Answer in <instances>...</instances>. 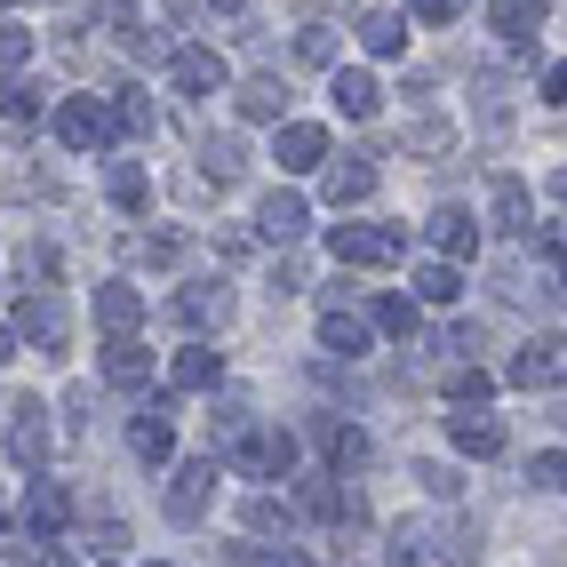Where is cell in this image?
<instances>
[{
  "instance_id": "34",
  "label": "cell",
  "mask_w": 567,
  "mask_h": 567,
  "mask_svg": "<svg viewBox=\"0 0 567 567\" xmlns=\"http://www.w3.org/2000/svg\"><path fill=\"white\" fill-rule=\"evenodd\" d=\"M487 392H496V384H487L480 368H447V400H456V408H480Z\"/></svg>"
},
{
  "instance_id": "4",
  "label": "cell",
  "mask_w": 567,
  "mask_h": 567,
  "mask_svg": "<svg viewBox=\"0 0 567 567\" xmlns=\"http://www.w3.org/2000/svg\"><path fill=\"white\" fill-rule=\"evenodd\" d=\"M56 136L72 144V153H96V144H112V136H121V112H104L96 96H64V112H56Z\"/></svg>"
},
{
  "instance_id": "21",
  "label": "cell",
  "mask_w": 567,
  "mask_h": 567,
  "mask_svg": "<svg viewBox=\"0 0 567 567\" xmlns=\"http://www.w3.org/2000/svg\"><path fill=\"white\" fill-rule=\"evenodd\" d=\"M544 17H551V0H496V9H487V24H496L504 41H527Z\"/></svg>"
},
{
  "instance_id": "40",
  "label": "cell",
  "mask_w": 567,
  "mask_h": 567,
  "mask_svg": "<svg viewBox=\"0 0 567 567\" xmlns=\"http://www.w3.org/2000/svg\"><path fill=\"white\" fill-rule=\"evenodd\" d=\"M408 153H447V121H415L408 128Z\"/></svg>"
},
{
  "instance_id": "22",
  "label": "cell",
  "mask_w": 567,
  "mask_h": 567,
  "mask_svg": "<svg viewBox=\"0 0 567 567\" xmlns=\"http://www.w3.org/2000/svg\"><path fill=\"white\" fill-rule=\"evenodd\" d=\"M496 224L504 233H536V200H527L519 176H496Z\"/></svg>"
},
{
  "instance_id": "33",
  "label": "cell",
  "mask_w": 567,
  "mask_h": 567,
  "mask_svg": "<svg viewBox=\"0 0 567 567\" xmlns=\"http://www.w3.org/2000/svg\"><path fill=\"white\" fill-rule=\"evenodd\" d=\"M248 527H256V536H288L296 512H288L280 496H248Z\"/></svg>"
},
{
  "instance_id": "35",
  "label": "cell",
  "mask_w": 567,
  "mask_h": 567,
  "mask_svg": "<svg viewBox=\"0 0 567 567\" xmlns=\"http://www.w3.org/2000/svg\"><path fill=\"white\" fill-rule=\"evenodd\" d=\"M296 56H305V64H336V24H305V32H296Z\"/></svg>"
},
{
  "instance_id": "32",
  "label": "cell",
  "mask_w": 567,
  "mask_h": 567,
  "mask_svg": "<svg viewBox=\"0 0 567 567\" xmlns=\"http://www.w3.org/2000/svg\"><path fill=\"white\" fill-rule=\"evenodd\" d=\"M375 328L408 344V336H415V296H375Z\"/></svg>"
},
{
  "instance_id": "44",
  "label": "cell",
  "mask_w": 567,
  "mask_h": 567,
  "mask_svg": "<svg viewBox=\"0 0 567 567\" xmlns=\"http://www.w3.org/2000/svg\"><path fill=\"white\" fill-rule=\"evenodd\" d=\"M392 567H424V551H415L408 536H392Z\"/></svg>"
},
{
  "instance_id": "24",
  "label": "cell",
  "mask_w": 567,
  "mask_h": 567,
  "mask_svg": "<svg viewBox=\"0 0 567 567\" xmlns=\"http://www.w3.org/2000/svg\"><path fill=\"white\" fill-rule=\"evenodd\" d=\"M368 193H375V168H368V161H336V168H328V200H336V208H352V200H368Z\"/></svg>"
},
{
  "instance_id": "29",
  "label": "cell",
  "mask_w": 567,
  "mask_h": 567,
  "mask_svg": "<svg viewBox=\"0 0 567 567\" xmlns=\"http://www.w3.org/2000/svg\"><path fill=\"white\" fill-rule=\"evenodd\" d=\"M200 161H208V184H233V176L248 168V153H240V136H208V153H200Z\"/></svg>"
},
{
  "instance_id": "46",
  "label": "cell",
  "mask_w": 567,
  "mask_h": 567,
  "mask_svg": "<svg viewBox=\"0 0 567 567\" xmlns=\"http://www.w3.org/2000/svg\"><path fill=\"white\" fill-rule=\"evenodd\" d=\"M551 200H559V208H567V168H551Z\"/></svg>"
},
{
  "instance_id": "13",
  "label": "cell",
  "mask_w": 567,
  "mask_h": 567,
  "mask_svg": "<svg viewBox=\"0 0 567 567\" xmlns=\"http://www.w3.org/2000/svg\"><path fill=\"white\" fill-rule=\"evenodd\" d=\"M64 519H72V496H64L56 480H32V496H24V527H32V536H41V544H49V536H56Z\"/></svg>"
},
{
  "instance_id": "45",
  "label": "cell",
  "mask_w": 567,
  "mask_h": 567,
  "mask_svg": "<svg viewBox=\"0 0 567 567\" xmlns=\"http://www.w3.org/2000/svg\"><path fill=\"white\" fill-rule=\"evenodd\" d=\"M41 567H81V559H72V551H56V544H49V551H41Z\"/></svg>"
},
{
  "instance_id": "6",
  "label": "cell",
  "mask_w": 567,
  "mask_h": 567,
  "mask_svg": "<svg viewBox=\"0 0 567 567\" xmlns=\"http://www.w3.org/2000/svg\"><path fill=\"white\" fill-rule=\"evenodd\" d=\"M272 161H280L288 176H312V168L328 161V128H312V121H288V128H280V144H272Z\"/></svg>"
},
{
  "instance_id": "14",
  "label": "cell",
  "mask_w": 567,
  "mask_h": 567,
  "mask_svg": "<svg viewBox=\"0 0 567 567\" xmlns=\"http://www.w3.org/2000/svg\"><path fill=\"white\" fill-rule=\"evenodd\" d=\"M424 233H432V248H440L447 264H464V256H480V224H472L464 208H440V216L424 224Z\"/></svg>"
},
{
  "instance_id": "23",
  "label": "cell",
  "mask_w": 567,
  "mask_h": 567,
  "mask_svg": "<svg viewBox=\"0 0 567 567\" xmlns=\"http://www.w3.org/2000/svg\"><path fill=\"white\" fill-rule=\"evenodd\" d=\"M320 344H328V352H344V360H360V352H368V320L336 305V312L320 320Z\"/></svg>"
},
{
  "instance_id": "16",
  "label": "cell",
  "mask_w": 567,
  "mask_h": 567,
  "mask_svg": "<svg viewBox=\"0 0 567 567\" xmlns=\"http://www.w3.org/2000/svg\"><path fill=\"white\" fill-rule=\"evenodd\" d=\"M305 224H312V208L296 200V193H272V200L256 208V233L264 240H305Z\"/></svg>"
},
{
  "instance_id": "20",
  "label": "cell",
  "mask_w": 567,
  "mask_h": 567,
  "mask_svg": "<svg viewBox=\"0 0 567 567\" xmlns=\"http://www.w3.org/2000/svg\"><path fill=\"white\" fill-rule=\"evenodd\" d=\"M104 375H112V384H144V375H153V352H144L136 336H112V344H104Z\"/></svg>"
},
{
  "instance_id": "27",
  "label": "cell",
  "mask_w": 567,
  "mask_h": 567,
  "mask_svg": "<svg viewBox=\"0 0 567 567\" xmlns=\"http://www.w3.org/2000/svg\"><path fill=\"white\" fill-rule=\"evenodd\" d=\"M0 121L32 128V121H41V89H32V81H0Z\"/></svg>"
},
{
  "instance_id": "25",
  "label": "cell",
  "mask_w": 567,
  "mask_h": 567,
  "mask_svg": "<svg viewBox=\"0 0 567 567\" xmlns=\"http://www.w3.org/2000/svg\"><path fill=\"white\" fill-rule=\"evenodd\" d=\"M456 296H464L456 264H424V272H415V305H456Z\"/></svg>"
},
{
  "instance_id": "36",
  "label": "cell",
  "mask_w": 567,
  "mask_h": 567,
  "mask_svg": "<svg viewBox=\"0 0 567 567\" xmlns=\"http://www.w3.org/2000/svg\"><path fill=\"white\" fill-rule=\"evenodd\" d=\"M233 567H312V559H305V551H288V544H280V551H264V544H240V551H233Z\"/></svg>"
},
{
  "instance_id": "10",
  "label": "cell",
  "mask_w": 567,
  "mask_h": 567,
  "mask_svg": "<svg viewBox=\"0 0 567 567\" xmlns=\"http://www.w3.org/2000/svg\"><path fill=\"white\" fill-rule=\"evenodd\" d=\"M168 81H176L184 96H216V89H224V56H216V49H176V56H168Z\"/></svg>"
},
{
  "instance_id": "37",
  "label": "cell",
  "mask_w": 567,
  "mask_h": 567,
  "mask_svg": "<svg viewBox=\"0 0 567 567\" xmlns=\"http://www.w3.org/2000/svg\"><path fill=\"white\" fill-rule=\"evenodd\" d=\"M24 56H32V32L24 24H0V72H17Z\"/></svg>"
},
{
  "instance_id": "3",
  "label": "cell",
  "mask_w": 567,
  "mask_h": 567,
  "mask_svg": "<svg viewBox=\"0 0 567 567\" xmlns=\"http://www.w3.org/2000/svg\"><path fill=\"white\" fill-rule=\"evenodd\" d=\"M224 456H233L240 472H256V480H288L296 472V432H240Z\"/></svg>"
},
{
  "instance_id": "31",
  "label": "cell",
  "mask_w": 567,
  "mask_h": 567,
  "mask_svg": "<svg viewBox=\"0 0 567 567\" xmlns=\"http://www.w3.org/2000/svg\"><path fill=\"white\" fill-rule=\"evenodd\" d=\"M104 193H112V208H144V168H136V161H112Z\"/></svg>"
},
{
  "instance_id": "1",
  "label": "cell",
  "mask_w": 567,
  "mask_h": 567,
  "mask_svg": "<svg viewBox=\"0 0 567 567\" xmlns=\"http://www.w3.org/2000/svg\"><path fill=\"white\" fill-rule=\"evenodd\" d=\"M512 384H519V392H559V384H567V336H559V328H544V336H527V344H519Z\"/></svg>"
},
{
  "instance_id": "7",
  "label": "cell",
  "mask_w": 567,
  "mask_h": 567,
  "mask_svg": "<svg viewBox=\"0 0 567 567\" xmlns=\"http://www.w3.org/2000/svg\"><path fill=\"white\" fill-rule=\"evenodd\" d=\"M208 496H216V456H200V464H184V472H176V487H168V519L193 527V519L208 512Z\"/></svg>"
},
{
  "instance_id": "48",
  "label": "cell",
  "mask_w": 567,
  "mask_h": 567,
  "mask_svg": "<svg viewBox=\"0 0 567 567\" xmlns=\"http://www.w3.org/2000/svg\"><path fill=\"white\" fill-rule=\"evenodd\" d=\"M551 424H559V432H567V400H559V415H551Z\"/></svg>"
},
{
  "instance_id": "28",
  "label": "cell",
  "mask_w": 567,
  "mask_h": 567,
  "mask_svg": "<svg viewBox=\"0 0 567 567\" xmlns=\"http://www.w3.org/2000/svg\"><path fill=\"white\" fill-rule=\"evenodd\" d=\"M176 320H184V328L224 320V288H184V296H176Z\"/></svg>"
},
{
  "instance_id": "50",
  "label": "cell",
  "mask_w": 567,
  "mask_h": 567,
  "mask_svg": "<svg viewBox=\"0 0 567 567\" xmlns=\"http://www.w3.org/2000/svg\"><path fill=\"white\" fill-rule=\"evenodd\" d=\"M0 527H9V504H0Z\"/></svg>"
},
{
  "instance_id": "9",
  "label": "cell",
  "mask_w": 567,
  "mask_h": 567,
  "mask_svg": "<svg viewBox=\"0 0 567 567\" xmlns=\"http://www.w3.org/2000/svg\"><path fill=\"white\" fill-rule=\"evenodd\" d=\"M312 440L328 447V472H336V480L368 464V432H360V424H336V415H320V424H312Z\"/></svg>"
},
{
  "instance_id": "12",
  "label": "cell",
  "mask_w": 567,
  "mask_h": 567,
  "mask_svg": "<svg viewBox=\"0 0 567 567\" xmlns=\"http://www.w3.org/2000/svg\"><path fill=\"white\" fill-rule=\"evenodd\" d=\"M128 440H136V456H144V464H168V456H176V424H168V400H144V408H136V432H128Z\"/></svg>"
},
{
  "instance_id": "15",
  "label": "cell",
  "mask_w": 567,
  "mask_h": 567,
  "mask_svg": "<svg viewBox=\"0 0 567 567\" xmlns=\"http://www.w3.org/2000/svg\"><path fill=\"white\" fill-rule=\"evenodd\" d=\"M447 440H456L464 456H504V424H496V415H480V408L447 415Z\"/></svg>"
},
{
  "instance_id": "2",
  "label": "cell",
  "mask_w": 567,
  "mask_h": 567,
  "mask_svg": "<svg viewBox=\"0 0 567 567\" xmlns=\"http://www.w3.org/2000/svg\"><path fill=\"white\" fill-rule=\"evenodd\" d=\"M328 256H336V264H400L408 240L392 233V224H336V233H328Z\"/></svg>"
},
{
  "instance_id": "8",
  "label": "cell",
  "mask_w": 567,
  "mask_h": 567,
  "mask_svg": "<svg viewBox=\"0 0 567 567\" xmlns=\"http://www.w3.org/2000/svg\"><path fill=\"white\" fill-rule=\"evenodd\" d=\"M328 96H336V112H344V121H368V112L384 104L375 72H360V64H336V72H328Z\"/></svg>"
},
{
  "instance_id": "11",
  "label": "cell",
  "mask_w": 567,
  "mask_h": 567,
  "mask_svg": "<svg viewBox=\"0 0 567 567\" xmlns=\"http://www.w3.org/2000/svg\"><path fill=\"white\" fill-rule=\"evenodd\" d=\"M168 384H176V392H216V384H224V352H216V344H184V352L168 360Z\"/></svg>"
},
{
  "instance_id": "41",
  "label": "cell",
  "mask_w": 567,
  "mask_h": 567,
  "mask_svg": "<svg viewBox=\"0 0 567 567\" xmlns=\"http://www.w3.org/2000/svg\"><path fill=\"white\" fill-rule=\"evenodd\" d=\"M121 128L144 136V128H153V104H144V96H121Z\"/></svg>"
},
{
  "instance_id": "17",
  "label": "cell",
  "mask_w": 567,
  "mask_h": 567,
  "mask_svg": "<svg viewBox=\"0 0 567 567\" xmlns=\"http://www.w3.org/2000/svg\"><path fill=\"white\" fill-rule=\"evenodd\" d=\"M41 415H49L41 400L17 408V424H9V456H17V464H41V456H49V424H41Z\"/></svg>"
},
{
  "instance_id": "43",
  "label": "cell",
  "mask_w": 567,
  "mask_h": 567,
  "mask_svg": "<svg viewBox=\"0 0 567 567\" xmlns=\"http://www.w3.org/2000/svg\"><path fill=\"white\" fill-rule=\"evenodd\" d=\"M544 104H567V64H551V72H544Z\"/></svg>"
},
{
  "instance_id": "18",
  "label": "cell",
  "mask_w": 567,
  "mask_h": 567,
  "mask_svg": "<svg viewBox=\"0 0 567 567\" xmlns=\"http://www.w3.org/2000/svg\"><path fill=\"white\" fill-rule=\"evenodd\" d=\"M96 320H104L112 336H128V328L144 320V296H136L128 280H112V288H96Z\"/></svg>"
},
{
  "instance_id": "19",
  "label": "cell",
  "mask_w": 567,
  "mask_h": 567,
  "mask_svg": "<svg viewBox=\"0 0 567 567\" xmlns=\"http://www.w3.org/2000/svg\"><path fill=\"white\" fill-rule=\"evenodd\" d=\"M360 41H368V56H400L408 49V17L400 9H368L360 17Z\"/></svg>"
},
{
  "instance_id": "26",
  "label": "cell",
  "mask_w": 567,
  "mask_h": 567,
  "mask_svg": "<svg viewBox=\"0 0 567 567\" xmlns=\"http://www.w3.org/2000/svg\"><path fill=\"white\" fill-rule=\"evenodd\" d=\"M305 512H312V519H352L360 504H352L344 487H336V472H328V480H305Z\"/></svg>"
},
{
  "instance_id": "30",
  "label": "cell",
  "mask_w": 567,
  "mask_h": 567,
  "mask_svg": "<svg viewBox=\"0 0 567 567\" xmlns=\"http://www.w3.org/2000/svg\"><path fill=\"white\" fill-rule=\"evenodd\" d=\"M280 104H288V81H248V89H240V112H248V121H280Z\"/></svg>"
},
{
  "instance_id": "39",
  "label": "cell",
  "mask_w": 567,
  "mask_h": 567,
  "mask_svg": "<svg viewBox=\"0 0 567 567\" xmlns=\"http://www.w3.org/2000/svg\"><path fill=\"white\" fill-rule=\"evenodd\" d=\"M527 480H536V487H567V456H559V447H544V456L527 464Z\"/></svg>"
},
{
  "instance_id": "38",
  "label": "cell",
  "mask_w": 567,
  "mask_h": 567,
  "mask_svg": "<svg viewBox=\"0 0 567 567\" xmlns=\"http://www.w3.org/2000/svg\"><path fill=\"white\" fill-rule=\"evenodd\" d=\"M408 17H415V24H456L464 0H408Z\"/></svg>"
},
{
  "instance_id": "42",
  "label": "cell",
  "mask_w": 567,
  "mask_h": 567,
  "mask_svg": "<svg viewBox=\"0 0 567 567\" xmlns=\"http://www.w3.org/2000/svg\"><path fill=\"white\" fill-rule=\"evenodd\" d=\"M415 480H424V487H432V496H456V472H447V464H424V472H415Z\"/></svg>"
},
{
  "instance_id": "47",
  "label": "cell",
  "mask_w": 567,
  "mask_h": 567,
  "mask_svg": "<svg viewBox=\"0 0 567 567\" xmlns=\"http://www.w3.org/2000/svg\"><path fill=\"white\" fill-rule=\"evenodd\" d=\"M9 352H17V336H9V328H0V360H9Z\"/></svg>"
},
{
  "instance_id": "5",
  "label": "cell",
  "mask_w": 567,
  "mask_h": 567,
  "mask_svg": "<svg viewBox=\"0 0 567 567\" xmlns=\"http://www.w3.org/2000/svg\"><path fill=\"white\" fill-rule=\"evenodd\" d=\"M17 328H24L32 352H64V305H56V288H24L17 296Z\"/></svg>"
},
{
  "instance_id": "49",
  "label": "cell",
  "mask_w": 567,
  "mask_h": 567,
  "mask_svg": "<svg viewBox=\"0 0 567 567\" xmlns=\"http://www.w3.org/2000/svg\"><path fill=\"white\" fill-rule=\"evenodd\" d=\"M208 9H240V0H208Z\"/></svg>"
}]
</instances>
